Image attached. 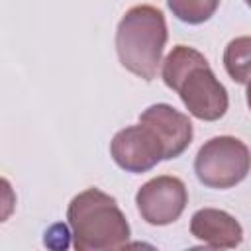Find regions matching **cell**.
I'll return each mask as SVG.
<instances>
[{
	"instance_id": "cell-1",
	"label": "cell",
	"mask_w": 251,
	"mask_h": 251,
	"mask_svg": "<svg viewBox=\"0 0 251 251\" xmlns=\"http://www.w3.org/2000/svg\"><path fill=\"white\" fill-rule=\"evenodd\" d=\"M163 82L175 90L188 114L202 122L224 118L229 106L226 86L216 78L208 59L188 45H176L163 61Z\"/></svg>"
},
{
	"instance_id": "cell-2",
	"label": "cell",
	"mask_w": 251,
	"mask_h": 251,
	"mask_svg": "<svg viewBox=\"0 0 251 251\" xmlns=\"http://www.w3.org/2000/svg\"><path fill=\"white\" fill-rule=\"evenodd\" d=\"M67 220L76 251H112L127 245L131 229L114 196L100 188H86L76 194Z\"/></svg>"
},
{
	"instance_id": "cell-3",
	"label": "cell",
	"mask_w": 251,
	"mask_h": 251,
	"mask_svg": "<svg viewBox=\"0 0 251 251\" xmlns=\"http://www.w3.org/2000/svg\"><path fill=\"white\" fill-rule=\"evenodd\" d=\"M167 43V22L159 8L137 4L129 8L116 29V53L131 75L153 80Z\"/></svg>"
},
{
	"instance_id": "cell-4",
	"label": "cell",
	"mask_w": 251,
	"mask_h": 251,
	"mask_svg": "<svg viewBox=\"0 0 251 251\" xmlns=\"http://www.w3.org/2000/svg\"><path fill=\"white\" fill-rule=\"evenodd\" d=\"M251 171L249 147L233 135L208 139L196 153L194 173L206 188L227 190L239 184Z\"/></svg>"
},
{
	"instance_id": "cell-5",
	"label": "cell",
	"mask_w": 251,
	"mask_h": 251,
	"mask_svg": "<svg viewBox=\"0 0 251 251\" xmlns=\"http://www.w3.org/2000/svg\"><path fill=\"white\" fill-rule=\"evenodd\" d=\"M188 204V192L178 176L161 175L139 186L135 206L149 226H169L176 222Z\"/></svg>"
},
{
	"instance_id": "cell-6",
	"label": "cell",
	"mask_w": 251,
	"mask_h": 251,
	"mask_svg": "<svg viewBox=\"0 0 251 251\" xmlns=\"http://www.w3.org/2000/svg\"><path fill=\"white\" fill-rule=\"evenodd\" d=\"M110 155L114 163L131 175H141L165 161L161 139L145 124L127 126L120 129L110 141Z\"/></svg>"
},
{
	"instance_id": "cell-7",
	"label": "cell",
	"mask_w": 251,
	"mask_h": 251,
	"mask_svg": "<svg viewBox=\"0 0 251 251\" xmlns=\"http://www.w3.org/2000/svg\"><path fill=\"white\" fill-rule=\"evenodd\" d=\"M139 122L155 131L165 149V161L180 157L192 143V122L171 104H153L139 114Z\"/></svg>"
},
{
	"instance_id": "cell-8",
	"label": "cell",
	"mask_w": 251,
	"mask_h": 251,
	"mask_svg": "<svg viewBox=\"0 0 251 251\" xmlns=\"http://www.w3.org/2000/svg\"><path fill=\"white\" fill-rule=\"evenodd\" d=\"M190 233L212 249H233L243 241L241 224L231 214L218 208L194 212L190 218Z\"/></svg>"
},
{
	"instance_id": "cell-9",
	"label": "cell",
	"mask_w": 251,
	"mask_h": 251,
	"mask_svg": "<svg viewBox=\"0 0 251 251\" xmlns=\"http://www.w3.org/2000/svg\"><path fill=\"white\" fill-rule=\"evenodd\" d=\"M224 67L233 82L247 84L251 80V35L235 37L226 45Z\"/></svg>"
},
{
	"instance_id": "cell-10",
	"label": "cell",
	"mask_w": 251,
	"mask_h": 251,
	"mask_svg": "<svg viewBox=\"0 0 251 251\" xmlns=\"http://www.w3.org/2000/svg\"><path fill=\"white\" fill-rule=\"evenodd\" d=\"M167 6L176 20L188 25H198L216 14L220 0H167Z\"/></svg>"
},
{
	"instance_id": "cell-11",
	"label": "cell",
	"mask_w": 251,
	"mask_h": 251,
	"mask_svg": "<svg viewBox=\"0 0 251 251\" xmlns=\"http://www.w3.org/2000/svg\"><path fill=\"white\" fill-rule=\"evenodd\" d=\"M245 98H247V106L251 110V80L247 82V90H245Z\"/></svg>"
},
{
	"instance_id": "cell-12",
	"label": "cell",
	"mask_w": 251,
	"mask_h": 251,
	"mask_svg": "<svg viewBox=\"0 0 251 251\" xmlns=\"http://www.w3.org/2000/svg\"><path fill=\"white\" fill-rule=\"evenodd\" d=\"M245 4H247V6H249V8H251V0H245Z\"/></svg>"
}]
</instances>
